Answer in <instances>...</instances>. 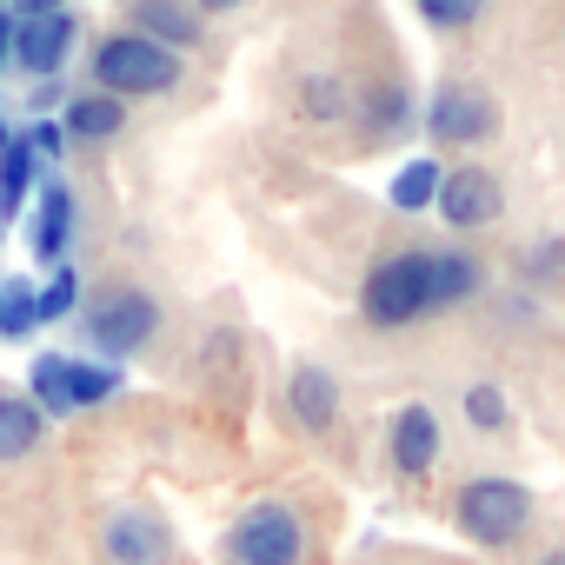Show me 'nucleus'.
<instances>
[{
  "label": "nucleus",
  "mask_w": 565,
  "mask_h": 565,
  "mask_svg": "<svg viewBox=\"0 0 565 565\" xmlns=\"http://www.w3.org/2000/svg\"><path fill=\"white\" fill-rule=\"evenodd\" d=\"M360 313H366L380 333L426 320V246L393 253V259H380V266L366 273V287H360Z\"/></svg>",
  "instance_id": "20e7f679"
},
{
  "label": "nucleus",
  "mask_w": 565,
  "mask_h": 565,
  "mask_svg": "<svg viewBox=\"0 0 565 565\" xmlns=\"http://www.w3.org/2000/svg\"><path fill=\"white\" fill-rule=\"evenodd\" d=\"M34 406H41L47 419L74 413V406H67V353H47V360H34Z\"/></svg>",
  "instance_id": "412c9836"
},
{
  "label": "nucleus",
  "mask_w": 565,
  "mask_h": 565,
  "mask_svg": "<svg viewBox=\"0 0 565 565\" xmlns=\"http://www.w3.org/2000/svg\"><path fill=\"white\" fill-rule=\"evenodd\" d=\"M134 34L160 41V47H200V21L180 8V0H134Z\"/></svg>",
  "instance_id": "4468645a"
},
{
  "label": "nucleus",
  "mask_w": 565,
  "mask_h": 565,
  "mask_svg": "<svg viewBox=\"0 0 565 565\" xmlns=\"http://www.w3.org/2000/svg\"><path fill=\"white\" fill-rule=\"evenodd\" d=\"M439 446H446V433H439V413L426 399H413V406L393 413V466L406 479H426L439 466Z\"/></svg>",
  "instance_id": "1a4fd4ad"
},
{
  "label": "nucleus",
  "mask_w": 565,
  "mask_h": 565,
  "mask_svg": "<svg viewBox=\"0 0 565 565\" xmlns=\"http://www.w3.org/2000/svg\"><path fill=\"white\" fill-rule=\"evenodd\" d=\"M74 34H81V21H74L67 8H54V14H28V21H14L8 54H14L34 81H54V74L67 67V54H74Z\"/></svg>",
  "instance_id": "6e6552de"
},
{
  "label": "nucleus",
  "mask_w": 565,
  "mask_h": 565,
  "mask_svg": "<svg viewBox=\"0 0 565 565\" xmlns=\"http://www.w3.org/2000/svg\"><path fill=\"white\" fill-rule=\"evenodd\" d=\"M120 127H127V100H114V94H74L67 120H61L67 140H114Z\"/></svg>",
  "instance_id": "dca6fc26"
},
{
  "label": "nucleus",
  "mask_w": 565,
  "mask_h": 565,
  "mask_svg": "<svg viewBox=\"0 0 565 565\" xmlns=\"http://www.w3.org/2000/svg\"><path fill=\"white\" fill-rule=\"evenodd\" d=\"M21 140L34 147V160H41V167H54V160H61V147H67V134H61L54 120H34V127H28Z\"/></svg>",
  "instance_id": "cd10ccee"
},
{
  "label": "nucleus",
  "mask_w": 565,
  "mask_h": 565,
  "mask_svg": "<svg viewBox=\"0 0 565 565\" xmlns=\"http://www.w3.org/2000/svg\"><path fill=\"white\" fill-rule=\"evenodd\" d=\"M459 406H466V419H472L479 433H505V426H512V406H505V393H499L492 380H472Z\"/></svg>",
  "instance_id": "4be33fe9"
},
{
  "label": "nucleus",
  "mask_w": 565,
  "mask_h": 565,
  "mask_svg": "<svg viewBox=\"0 0 565 565\" xmlns=\"http://www.w3.org/2000/svg\"><path fill=\"white\" fill-rule=\"evenodd\" d=\"M539 565H565V552H545V558H539Z\"/></svg>",
  "instance_id": "2f4dec72"
},
{
  "label": "nucleus",
  "mask_w": 565,
  "mask_h": 565,
  "mask_svg": "<svg viewBox=\"0 0 565 565\" xmlns=\"http://www.w3.org/2000/svg\"><path fill=\"white\" fill-rule=\"evenodd\" d=\"M525 273L545 279V287H552V279H565V239H539V246L525 253Z\"/></svg>",
  "instance_id": "bb28decb"
},
{
  "label": "nucleus",
  "mask_w": 565,
  "mask_h": 565,
  "mask_svg": "<svg viewBox=\"0 0 565 565\" xmlns=\"http://www.w3.org/2000/svg\"><path fill=\"white\" fill-rule=\"evenodd\" d=\"M226 552H233V565H300L307 558V525H300L294 505L259 499V505H246L233 519Z\"/></svg>",
  "instance_id": "39448f33"
},
{
  "label": "nucleus",
  "mask_w": 565,
  "mask_h": 565,
  "mask_svg": "<svg viewBox=\"0 0 565 565\" xmlns=\"http://www.w3.org/2000/svg\"><path fill=\"white\" fill-rule=\"evenodd\" d=\"M0 8H8V0H0Z\"/></svg>",
  "instance_id": "473e14b6"
},
{
  "label": "nucleus",
  "mask_w": 565,
  "mask_h": 565,
  "mask_svg": "<svg viewBox=\"0 0 565 565\" xmlns=\"http://www.w3.org/2000/svg\"><path fill=\"white\" fill-rule=\"evenodd\" d=\"M452 525H459L472 545H512V539H525V525H532V492H525L519 479H499V472L466 479L459 499H452Z\"/></svg>",
  "instance_id": "f03ea898"
},
{
  "label": "nucleus",
  "mask_w": 565,
  "mask_h": 565,
  "mask_svg": "<svg viewBox=\"0 0 565 565\" xmlns=\"http://www.w3.org/2000/svg\"><path fill=\"white\" fill-rule=\"evenodd\" d=\"M193 8H200V14H233L239 0H193Z\"/></svg>",
  "instance_id": "7c9ffc66"
},
{
  "label": "nucleus",
  "mask_w": 565,
  "mask_h": 565,
  "mask_svg": "<svg viewBox=\"0 0 565 565\" xmlns=\"http://www.w3.org/2000/svg\"><path fill=\"white\" fill-rule=\"evenodd\" d=\"M366 114L380 120V134H399V127L413 120V94H406V87H386V94H380V100H373Z\"/></svg>",
  "instance_id": "a878e982"
},
{
  "label": "nucleus",
  "mask_w": 565,
  "mask_h": 565,
  "mask_svg": "<svg viewBox=\"0 0 565 565\" xmlns=\"http://www.w3.org/2000/svg\"><path fill=\"white\" fill-rule=\"evenodd\" d=\"M413 8L426 14V28H439V34H459V28H472L492 0H413Z\"/></svg>",
  "instance_id": "b1692460"
},
{
  "label": "nucleus",
  "mask_w": 565,
  "mask_h": 565,
  "mask_svg": "<svg viewBox=\"0 0 565 565\" xmlns=\"http://www.w3.org/2000/svg\"><path fill=\"white\" fill-rule=\"evenodd\" d=\"M107 558L114 565H167V525L153 512H114L107 519Z\"/></svg>",
  "instance_id": "9b49d317"
},
{
  "label": "nucleus",
  "mask_w": 565,
  "mask_h": 565,
  "mask_svg": "<svg viewBox=\"0 0 565 565\" xmlns=\"http://www.w3.org/2000/svg\"><path fill=\"white\" fill-rule=\"evenodd\" d=\"M120 393V366H100V360H67V406H100Z\"/></svg>",
  "instance_id": "6ab92c4d"
},
{
  "label": "nucleus",
  "mask_w": 565,
  "mask_h": 565,
  "mask_svg": "<svg viewBox=\"0 0 565 565\" xmlns=\"http://www.w3.org/2000/svg\"><path fill=\"white\" fill-rule=\"evenodd\" d=\"M41 439H47V413L34 399H21V393H0V466L28 459Z\"/></svg>",
  "instance_id": "2eb2a0df"
},
{
  "label": "nucleus",
  "mask_w": 565,
  "mask_h": 565,
  "mask_svg": "<svg viewBox=\"0 0 565 565\" xmlns=\"http://www.w3.org/2000/svg\"><path fill=\"white\" fill-rule=\"evenodd\" d=\"M74 307H81V273H74V266H54V279L34 294V313H41V320H67Z\"/></svg>",
  "instance_id": "5701e85b"
},
{
  "label": "nucleus",
  "mask_w": 565,
  "mask_h": 565,
  "mask_svg": "<svg viewBox=\"0 0 565 565\" xmlns=\"http://www.w3.org/2000/svg\"><path fill=\"white\" fill-rule=\"evenodd\" d=\"M8 41H14V14L0 8V61H8Z\"/></svg>",
  "instance_id": "c756f323"
},
{
  "label": "nucleus",
  "mask_w": 565,
  "mask_h": 565,
  "mask_svg": "<svg viewBox=\"0 0 565 565\" xmlns=\"http://www.w3.org/2000/svg\"><path fill=\"white\" fill-rule=\"evenodd\" d=\"M81 333L94 340V353L127 360V353H140V347L160 333V307H153V294H140V287H107V294L87 300Z\"/></svg>",
  "instance_id": "7ed1b4c3"
},
{
  "label": "nucleus",
  "mask_w": 565,
  "mask_h": 565,
  "mask_svg": "<svg viewBox=\"0 0 565 565\" xmlns=\"http://www.w3.org/2000/svg\"><path fill=\"white\" fill-rule=\"evenodd\" d=\"M433 206H439V220H446L452 233H486V226H499V213H505V186H499V173H486V167H446Z\"/></svg>",
  "instance_id": "0eeeda50"
},
{
  "label": "nucleus",
  "mask_w": 565,
  "mask_h": 565,
  "mask_svg": "<svg viewBox=\"0 0 565 565\" xmlns=\"http://www.w3.org/2000/svg\"><path fill=\"white\" fill-rule=\"evenodd\" d=\"M439 180H446V167H439L433 153H419V160H406V167L393 173V193H386V200H393L399 213H426V206L439 200Z\"/></svg>",
  "instance_id": "a211bd4d"
},
{
  "label": "nucleus",
  "mask_w": 565,
  "mask_h": 565,
  "mask_svg": "<svg viewBox=\"0 0 565 565\" xmlns=\"http://www.w3.org/2000/svg\"><path fill=\"white\" fill-rule=\"evenodd\" d=\"M94 81H100V94H114V100L167 94V87L180 81V54L127 28V34H107V41L94 47Z\"/></svg>",
  "instance_id": "f257e3e1"
},
{
  "label": "nucleus",
  "mask_w": 565,
  "mask_h": 565,
  "mask_svg": "<svg viewBox=\"0 0 565 565\" xmlns=\"http://www.w3.org/2000/svg\"><path fill=\"white\" fill-rule=\"evenodd\" d=\"M300 107H307V120H340V114H347V87H340L333 74H313V81L300 87Z\"/></svg>",
  "instance_id": "393cba45"
},
{
  "label": "nucleus",
  "mask_w": 565,
  "mask_h": 565,
  "mask_svg": "<svg viewBox=\"0 0 565 565\" xmlns=\"http://www.w3.org/2000/svg\"><path fill=\"white\" fill-rule=\"evenodd\" d=\"M34 327H41L34 287H28V279H8V287H0V340H28Z\"/></svg>",
  "instance_id": "aec40b11"
},
{
  "label": "nucleus",
  "mask_w": 565,
  "mask_h": 565,
  "mask_svg": "<svg viewBox=\"0 0 565 565\" xmlns=\"http://www.w3.org/2000/svg\"><path fill=\"white\" fill-rule=\"evenodd\" d=\"M67 239H74V193L54 180V173H41V213H34V259H47V266H61V253H67Z\"/></svg>",
  "instance_id": "f8f14e48"
},
{
  "label": "nucleus",
  "mask_w": 565,
  "mask_h": 565,
  "mask_svg": "<svg viewBox=\"0 0 565 565\" xmlns=\"http://www.w3.org/2000/svg\"><path fill=\"white\" fill-rule=\"evenodd\" d=\"M14 8V21H28V14H54V8H67V0H8Z\"/></svg>",
  "instance_id": "c85d7f7f"
},
{
  "label": "nucleus",
  "mask_w": 565,
  "mask_h": 565,
  "mask_svg": "<svg viewBox=\"0 0 565 565\" xmlns=\"http://www.w3.org/2000/svg\"><path fill=\"white\" fill-rule=\"evenodd\" d=\"M287 406H294V419H300L307 433H327V426L340 419V380H333L327 366H294Z\"/></svg>",
  "instance_id": "ddd939ff"
},
{
  "label": "nucleus",
  "mask_w": 565,
  "mask_h": 565,
  "mask_svg": "<svg viewBox=\"0 0 565 565\" xmlns=\"http://www.w3.org/2000/svg\"><path fill=\"white\" fill-rule=\"evenodd\" d=\"M34 180H41V160H34V147L14 134L8 147H0V226L21 213V200H28V186H34Z\"/></svg>",
  "instance_id": "f3484780"
},
{
  "label": "nucleus",
  "mask_w": 565,
  "mask_h": 565,
  "mask_svg": "<svg viewBox=\"0 0 565 565\" xmlns=\"http://www.w3.org/2000/svg\"><path fill=\"white\" fill-rule=\"evenodd\" d=\"M486 287V266L466 246H426V313H446Z\"/></svg>",
  "instance_id": "9d476101"
},
{
  "label": "nucleus",
  "mask_w": 565,
  "mask_h": 565,
  "mask_svg": "<svg viewBox=\"0 0 565 565\" xmlns=\"http://www.w3.org/2000/svg\"><path fill=\"white\" fill-rule=\"evenodd\" d=\"M426 134L439 147H486L499 134V100L479 81H446L426 100Z\"/></svg>",
  "instance_id": "423d86ee"
}]
</instances>
